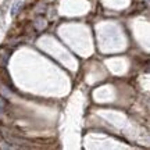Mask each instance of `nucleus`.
Listing matches in <instances>:
<instances>
[{
    "label": "nucleus",
    "mask_w": 150,
    "mask_h": 150,
    "mask_svg": "<svg viewBox=\"0 0 150 150\" xmlns=\"http://www.w3.org/2000/svg\"><path fill=\"white\" fill-rule=\"evenodd\" d=\"M8 56H10V54L4 53V52L0 54V65H1V67H6V64H7V60H8Z\"/></svg>",
    "instance_id": "f257e3e1"
},
{
    "label": "nucleus",
    "mask_w": 150,
    "mask_h": 150,
    "mask_svg": "<svg viewBox=\"0 0 150 150\" xmlns=\"http://www.w3.org/2000/svg\"><path fill=\"white\" fill-rule=\"evenodd\" d=\"M35 27H36L38 29H43V28L46 27V21H45L43 18H38L36 21H35Z\"/></svg>",
    "instance_id": "f03ea898"
},
{
    "label": "nucleus",
    "mask_w": 150,
    "mask_h": 150,
    "mask_svg": "<svg viewBox=\"0 0 150 150\" xmlns=\"http://www.w3.org/2000/svg\"><path fill=\"white\" fill-rule=\"evenodd\" d=\"M4 108H6V102L0 97V111H4Z\"/></svg>",
    "instance_id": "7ed1b4c3"
}]
</instances>
